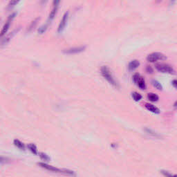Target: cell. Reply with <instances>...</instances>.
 I'll use <instances>...</instances> for the list:
<instances>
[{"instance_id":"6da1fadb","label":"cell","mask_w":177,"mask_h":177,"mask_svg":"<svg viewBox=\"0 0 177 177\" xmlns=\"http://www.w3.org/2000/svg\"><path fill=\"white\" fill-rule=\"evenodd\" d=\"M38 165L41 167L44 168V170H48V171H50L51 172L62 174L66 175V176H74L75 175V173L72 170H66V169H60V168L54 167V166H52V165H50L45 163H39Z\"/></svg>"},{"instance_id":"7a4b0ae2","label":"cell","mask_w":177,"mask_h":177,"mask_svg":"<svg viewBox=\"0 0 177 177\" xmlns=\"http://www.w3.org/2000/svg\"><path fill=\"white\" fill-rule=\"evenodd\" d=\"M101 71L102 76H103L104 78L106 79L107 82H109L110 84H111L112 86H114L115 88H120V85L118 83V82L116 80V79L114 78V77L113 76L112 74H111V70L109 69V68L107 66H102L100 69Z\"/></svg>"},{"instance_id":"3957f363","label":"cell","mask_w":177,"mask_h":177,"mask_svg":"<svg viewBox=\"0 0 177 177\" xmlns=\"http://www.w3.org/2000/svg\"><path fill=\"white\" fill-rule=\"evenodd\" d=\"M155 68L157 71L164 73V74H174L175 71L174 68L172 66H170V64L165 63H159L156 64Z\"/></svg>"},{"instance_id":"277c9868","label":"cell","mask_w":177,"mask_h":177,"mask_svg":"<svg viewBox=\"0 0 177 177\" xmlns=\"http://www.w3.org/2000/svg\"><path fill=\"white\" fill-rule=\"evenodd\" d=\"M166 59H167V57L165 56L164 54L159 53V52L152 53L148 55L147 57V60L149 62H156L157 61L164 60Z\"/></svg>"},{"instance_id":"5b68a950","label":"cell","mask_w":177,"mask_h":177,"mask_svg":"<svg viewBox=\"0 0 177 177\" xmlns=\"http://www.w3.org/2000/svg\"><path fill=\"white\" fill-rule=\"evenodd\" d=\"M133 80H134V83L136 84L140 89H142V90L146 89L145 80L144 78L140 76L139 74H134L133 76Z\"/></svg>"},{"instance_id":"8992f818","label":"cell","mask_w":177,"mask_h":177,"mask_svg":"<svg viewBox=\"0 0 177 177\" xmlns=\"http://www.w3.org/2000/svg\"><path fill=\"white\" fill-rule=\"evenodd\" d=\"M15 15H16V13H12L11 15H10L9 16H8L6 22L4 24V26H3L1 32H0V38H2L3 36H5L6 33H7L9 27H10V24H11V22H12V21H13V19L15 18Z\"/></svg>"},{"instance_id":"52a82bcc","label":"cell","mask_w":177,"mask_h":177,"mask_svg":"<svg viewBox=\"0 0 177 177\" xmlns=\"http://www.w3.org/2000/svg\"><path fill=\"white\" fill-rule=\"evenodd\" d=\"M86 48L85 46H76V47H72V48L64 49L63 51L64 53L65 54H78V53L83 52Z\"/></svg>"},{"instance_id":"ba28073f","label":"cell","mask_w":177,"mask_h":177,"mask_svg":"<svg viewBox=\"0 0 177 177\" xmlns=\"http://www.w3.org/2000/svg\"><path fill=\"white\" fill-rule=\"evenodd\" d=\"M68 12H66L64 13L62 17V19L61 20L59 24L58 28V33H62L64 31V30L65 29L66 24H67V21H68Z\"/></svg>"},{"instance_id":"9c48e42d","label":"cell","mask_w":177,"mask_h":177,"mask_svg":"<svg viewBox=\"0 0 177 177\" xmlns=\"http://www.w3.org/2000/svg\"><path fill=\"white\" fill-rule=\"evenodd\" d=\"M59 4H60V2H59V1H54V2H53V8H52L51 13L49 14V16H48V24L49 22L51 23V21L53 20V19H54V17H55L56 13L58 12V10Z\"/></svg>"},{"instance_id":"30bf717a","label":"cell","mask_w":177,"mask_h":177,"mask_svg":"<svg viewBox=\"0 0 177 177\" xmlns=\"http://www.w3.org/2000/svg\"><path fill=\"white\" fill-rule=\"evenodd\" d=\"M145 108H146L148 111H151V112L154 113V114H159L160 113L159 109H158V107H155L154 105L152 104L145 103Z\"/></svg>"},{"instance_id":"8fae6325","label":"cell","mask_w":177,"mask_h":177,"mask_svg":"<svg viewBox=\"0 0 177 177\" xmlns=\"http://www.w3.org/2000/svg\"><path fill=\"white\" fill-rule=\"evenodd\" d=\"M140 65L139 61L137 60H134L131 61L129 63L128 65V68L129 71H134L136 68H137Z\"/></svg>"},{"instance_id":"7c38bea8","label":"cell","mask_w":177,"mask_h":177,"mask_svg":"<svg viewBox=\"0 0 177 177\" xmlns=\"http://www.w3.org/2000/svg\"><path fill=\"white\" fill-rule=\"evenodd\" d=\"M13 144L15 145V146L19 148L20 150H25V145L22 142H21L20 140L15 139L13 140Z\"/></svg>"},{"instance_id":"4fadbf2b","label":"cell","mask_w":177,"mask_h":177,"mask_svg":"<svg viewBox=\"0 0 177 177\" xmlns=\"http://www.w3.org/2000/svg\"><path fill=\"white\" fill-rule=\"evenodd\" d=\"M147 98L150 101L152 102H157L159 99V97L158 96V95L154 94V93H149L147 94Z\"/></svg>"},{"instance_id":"5bb4252c","label":"cell","mask_w":177,"mask_h":177,"mask_svg":"<svg viewBox=\"0 0 177 177\" xmlns=\"http://www.w3.org/2000/svg\"><path fill=\"white\" fill-rule=\"evenodd\" d=\"M28 148L30 152L33 153V154L37 155L38 154V148H37V147H36V145L35 144H33V143H30V144H28Z\"/></svg>"},{"instance_id":"9a60e30c","label":"cell","mask_w":177,"mask_h":177,"mask_svg":"<svg viewBox=\"0 0 177 177\" xmlns=\"http://www.w3.org/2000/svg\"><path fill=\"white\" fill-rule=\"evenodd\" d=\"M39 156L40 157L41 160H42V161H45V162H49L50 160H51L50 157L48 156L46 154L44 153V152H40V153L39 154Z\"/></svg>"},{"instance_id":"2e32d148","label":"cell","mask_w":177,"mask_h":177,"mask_svg":"<svg viewBox=\"0 0 177 177\" xmlns=\"http://www.w3.org/2000/svg\"><path fill=\"white\" fill-rule=\"evenodd\" d=\"M152 84L153 85V86H154L155 88H157L158 90H162L163 89V86L159 82L157 81V80H153L152 81Z\"/></svg>"},{"instance_id":"e0dca14e","label":"cell","mask_w":177,"mask_h":177,"mask_svg":"<svg viewBox=\"0 0 177 177\" xmlns=\"http://www.w3.org/2000/svg\"><path fill=\"white\" fill-rule=\"evenodd\" d=\"M132 98H133V99H134L136 102L140 101L142 99L141 95L140 94H138V93H137V92H133V93H132Z\"/></svg>"},{"instance_id":"ac0fdd59","label":"cell","mask_w":177,"mask_h":177,"mask_svg":"<svg viewBox=\"0 0 177 177\" xmlns=\"http://www.w3.org/2000/svg\"><path fill=\"white\" fill-rule=\"evenodd\" d=\"M48 24L47 23L46 24L41 26L39 28V29H38V33H40V34H42V33H44L46 30V29H47V28H48Z\"/></svg>"},{"instance_id":"d6986e66","label":"cell","mask_w":177,"mask_h":177,"mask_svg":"<svg viewBox=\"0 0 177 177\" xmlns=\"http://www.w3.org/2000/svg\"><path fill=\"white\" fill-rule=\"evenodd\" d=\"M15 31H13V32H12V33H11V34H10L9 36H8L7 37H6V38L4 40H3L2 43L3 44L7 43L8 42V41L10 40V39H11V38H12V37H13V36H14V35H15Z\"/></svg>"},{"instance_id":"ffe728a7","label":"cell","mask_w":177,"mask_h":177,"mask_svg":"<svg viewBox=\"0 0 177 177\" xmlns=\"http://www.w3.org/2000/svg\"><path fill=\"white\" fill-rule=\"evenodd\" d=\"M161 173H162L165 176H166V177H176V175L172 174L170 173L169 172H167V171H165V170H161Z\"/></svg>"},{"instance_id":"44dd1931","label":"cell","mask_w":177,"mask_h":177,"mask_svg":"<svg viewBox=\"0 0 177 177\" xmlns=\"http://www.w3.org/2000/svg\"><path fill=\"white\" fill-rule=\"evenodd\" d=\"M38 20H39V18H37V19H36L35 20L33 21V22H31L30 26H29V30H30V29H32V28H33V27H35V26H36V24H37V22H38Z\"/></svg>"},{"instance_id":"7402d4cb","label":"cell","mask_w":177,"mask_h":177,"mask_svg":"<svg viewBox=\"0 0 177 177\" xmlns=\"http://www.w3.org/2000/svg\"><path fill=\"white\" fill-rule=\"evenodd\" d=\"M146 71L147 72V74H153L154 70H153V68H152L151 66H147V67H146Z\"/></svg>"},{"instance_id":"603a6c76","label":"cell","mask_w":177,"mask_h":177,"mask_svg":"<svg viewBox=\"0 0 177 177\" xmlns=\"http://www.w3.org/2000/svg\"><path fill=\"white\" fill-rule=\"evenodd\" d=\"M18 2H17V1H11V2H9V4H8V8H10V7H13V6H15L16 4H17Z\"/></svg>"},{"instance_id":"cb8c5ba5","label":"cell","mask_w":177,"mask_h":177,"mask_svg":"<svg viewBox=\"0 0 177 177\" xmlns=\"http://www.w3.org/2000/svg\"><path fill=\"white\" fill-rule=\"evenodd\" d=\"M176 80H172V84L173 85V86L174 87V88H176Z\"/></svg>"}]
</instances>
